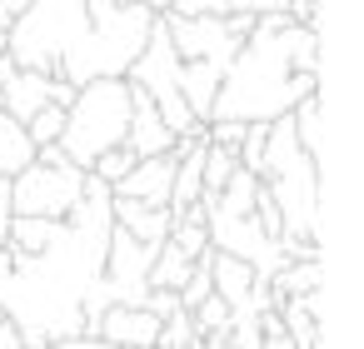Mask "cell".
<instances>
[{"mask_svg":"<svg viewBox=\"0 0 364 349\" xmlns=\"http://www.w3.org/2000/svg\"><path fill=\"white\" fill-rule=\"evenodd\" d=\"M60 125H65V110H60V105H46V110H36V115L26 120V135H31V145L41 150V145H55V140H60Z\"/></svg>","mask_w":364,"mask_h":349,"instance_id":"17","label":"cell"},{"mask_svg":"<svg viewBox=\"0 0 364 349\" xmlns=\"http://www.w3.org/2000/svg\"><path fill=\"white\" fill-rule=\"evenodd\" d=\"M75 100V85H65L60 75H46V70H11L6 80H0V115H11V120H31L36 110H46V105H70Z\"/></svg>","mask_w":364,"mask_h":349,"instance_id":"5","label":"cell"},{"mask_svg":"<svg viewBox=\"0 0 364 349\" xmlns=\"http://www.w3.org/2000/svg\"><path fill=\"white\" fill-rule=\"evenodd\" d=\"M210 284H215V294L230 304V314H250V294H255V284H264V279H259L245 259L215 249V259H210Z\"/></svg>","mask_w":364,"mask_h":349,"instance_id":"11","label":"cell"},{"mask_svg":"<svg viewBox=\"0 0 364 349\" xmlns=\"http://www.w3.org/2000/svg\"><path fill=\"white\" fill-rule=\"evenodd\" d=\"M294 36L299 26H279V31H250L245 45L235 50V60L220 75V95L210 105V120H274L289 115L304 95H319V75H299L294 70ZM205 120V125H210Z\"/></svg>","mask_w":364,"mask_h":349,"instance_id":"1","label":"cell"},{"mask_svg":"<svg viewBox=\"0 0 364 349\" xmlns=\"http://www.w3.org/2000/svg\"><path fill=\"white\" fill-rule=\"evenodd\" d=\"M41 349H110V344L95 339V334H70V339H50V344H41Z\"/></svg>","mask_w":364,"mask_h":349,"instance_id":"21","label":"cell"},{"mask_svg":"<svg viewBox=\"0 0 364 349\" xmlns=\"http://www.w3.org/2000/svg\"><path fill=\"white\" fill-rule=\"evenodd\" d=\"M150 26H155V16L145 11V6H125V11H115V16H105V21H90L85 26V36L55 60V70L50 75H60L65 85H85V80H105V75H125L130 70V60L145 50V41H150Z\"/></svg>","mask_w":364,"mask_h":349,"instance_id":"3","label":"cell"},{"mask_svg":"<svg viewBox=\"0 0 364 349\" xmlns=\"http://www.w3.org/2000/svg\"><path fill=\"white\" fill-rule=\"evenodd\" d=\"M125 145H130L140 160H150V155H170V150H175V135L165 130L155 100H150L140 85H130V130H125Z\"/></svg>","mask_w":364,"mask_h":349,"instance_id":"7","label":"cell"},{"mask_svg":"<svg viewBox=\"0 0 364 349\" xmlns=\"http://www.w3.org/2000/svg\"><path fill=\"white\" fill-rule=\"evenodd\" d=\"M65 235H70L65 220H31V215H16L6 245H11L21 259H46V254H55V249L65 245Z\"/></svg>","mask_w":364,"mask_h":349,"instance_id":"10","label":"cell"},{"mask_svg":"<svg viewBox=\"0 0 364 349\" xmlns=\"http://www.w3.org/2000/svg\"><path fill=\"white\" fill-rule=\"evenodd\" d=\"M190 324H195V339L225 334V329H230V304H225L220 294H210V299H200V304L190 309Z\"/></svg>","mask_w":364,"mask_h":349,"instance_id":"16","label":"cell"},{"mask_svg":"<svg viewBox=\"0 0 364 349\" xmlns=\"http://www.w3.org/2000/svg\"><path fill=\"white\" fill-rule=\"evenodd\" d=\"M170 180H175V155H150L115 185V195H125L145 210H170Z\"/></svg>","mask_w":364,"mask_h":349,"instance_id":"8","label":"cell"},{"mask_svg":"<svg viewBox=\"0 0 364 349\" xmlns=\"http://www.w3.org/2000/svg\"><path fill=\"white\" fill-rule=\"evenodd\" d=\"M0 349H26V334L16 319H0Z\"/></svg>","mask_w":364,"mask_h":349,"instance_id":"23","label":"cell"},{"mask_svg":"<svg viewBox=\"0 0 364 349\" xmlns=\"http://www.w3.org/2000/svg\"><path fill=\"white\" fill-rule=\"evenodd\" d=\"M125 6H140V0H85V21H105V16H115Z\"/></svg>","mask_w":364,"mask_h":349,"instance_id":"20","label":"cell"},{"mask_svg":"<svg viewBox=\"0 0 364 349\" xmlns=\"http://www.w3.org/2000/svg\"><path fill=\"white\" fill-rule=\"evenodd\" d=\"M140 6H145L150 16H170V11L180 6V0H140Z\"/></svg>","mask_w":364,"mask_h":349,"instance_id":"24","label":"cell"},{"mask_svg":"<svg viewBox=\"0 0 364 349\" xmlns=\"http://www.w3.org/2000/svg\"><path fill=\"white\" fill-rule=\"evenodd\" d=\"M110 220H115V230H125L130 240H140V245H165L170 240V225H175V215L170 210H145V205H135V200H125V195H115L110 190Z\"/></svg>","mask_w":364,"mask_h":349,"instance_id":"9","label":"cell"},{"mask_svg":"<svg viewBox=\"0 0 364 349\" xmlns=\"http://www.w3.org/2000/svg\"><path fill=\"white\" fill-rule=\"evenodd\" d=\"M80 185H85V170L31 160L11 180V210L16 215H31V220H70V210L80 200Z\"/></svg>","mask_w":364,"mask_h":349,"instance_id":"4","label":"cell"},{"mask_svg":"<svg viewBox=\"0 0 364 349\" xmlns=\"http://www.w3.org/2000/svg\"><path fill=\"white\" fill-rule=\"evenodd\" d=\"M95 339H105L110 349H150L160 339V319L145 304H105L90 324Z\"/></svg>","mask_w":364,"mask_h":349,"instance_id":"6","label":"cell"},{"mask_svg":"<svg viewBox=\"0 0 364 349\" xmlns=\"http://www.w3.org/2000/svg\"><path fill=\"white\" fill-rule=\"evenodd\" d=\"M319 284H324V259H284L279 274L269 279V299H274V309H279L284 299L319 294Z\"/></svg>","mask_w":364,"mask_h":349,"instance_id":"12","label":"cell"},{"mask_svg":"<svg viewBox=\"0 0 364 349\" xmlns=\"http://www.w3.org/2000/svg\"><path fill=\"white\" fill-rule=\"evenodd\" d=\"M135 165H140V155H135L130 145H115V150H105V155H95V165H90L85 175H95V180H105V185L115 190V185H120V180H125V175H130Z\"/></svg>","mask_w":364,"mask_h":349,"instance_id":"15","label":"cell"},{"mask_svg":"<svg viewBox=\"0 0 364 349\" xmlns=\"http://www.w3.org/2000/svg\"><path fill=\"white\" fill-rule=\"evenodd\" d=\"M175 16H210V21H225V16H250V0H180Z\"/></svg>","mask_w":364,"mask_h":349,"instance_id":"18","label":"cell"},{"mask_svg":"<svg viewBox=\"0 0 364 349\" xmlns=\"http://www.w3.org/2000/svg\"><path fill=\"white\" fill-rule=\"evenodd\" d=\"M190 269H195V259H185L170 240L155 249V259H150V269H145V289H170V294H180V284L190 279Z\"/></svg>","mask_w":364,"mask_h":349,"instance_id":"13","label":"cell"},{"mask_svg":"<svg viewBox=\"0 0 364 349\" xmlns=\"http://www.w3.org/2000/svg\"><path fill=\"white\" fill-rule=\"evenodd\" d=\"M190 344H195V324H190L185 309L170 314V319H160V339H155V349H190Z\"/></svg>","mask_w":364,"mask_h":349,"instance_id":"19","label":"cell"},{"mask_svg":"<svg viewBox=\"0 0 364 349\" xmlns=\"http://www.w3.org/2000/svg\"><path fill=\"white\" fill-rule=\"evenodd\" d=\"M31 160H36V145H31L26 125H21V120H11V115H0V175L16 180Z\"/></svg>","mask_w":364,"mask_h":349,"instance_id":"14","label":"cell"},{"mask_svg":"<svg viewBox=\"0 0 364 349\" xmlns=\"http://www.w3.org/2000/svg\"><path fill=\"white\" fill-rule=\"evenodd\" d=\"M130 130V80L125 75H105V80H85L75 90V100L65 105V125H60V150L75 170H90L95 155L125 145Z\"/></svg>","mask_w":364,"mask_h":349,"instance_id":"2","label":"cell"},{"mask_svg":"<svg viewBox=\"0 0 364 349\" xmlns=\"http://www.w3.org/2000/svg\"><path fill=\"white\" fill-rule=\"evenodd\" d=\"M11 220H16V210H11V180L0 175V245H6V235H11Z\"/></svg>","mask_w":364,"mask_h":349,"instance_id":"22","label":"cell"}]
</instances>
